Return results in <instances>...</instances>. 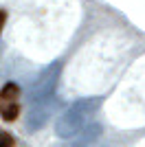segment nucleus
<instances>
[{
    "instance_id": "nucleus-3",
    "label": "nucleus",
    "mask_w": 145,
    "mask_h": 147,
    "mask_svg": "<svg viewBox=\"0 0 145 147\" xmlns=\"http://www.w3.org/2000/svg\"><path fill=\"white\" fill-rule=\"evenodd\" d=\"M5 20H7V13L0 9V31H2V26H5Z\"/></svg>"
},
{
    "instance_id": "nucleus-2",
    "label": "nucleus",
    "mask_w": 145,
    "mask_h": 147,
    "mask_svg": "<svg viewBox=\"0 0 145 147\" xmlns=\"http://www.w3.org/2000/svg\"><path fill=\"white\" fill-rule=\"evenodd\" d=\"M18 94H20V90L16 84H7L0 90V101H18Z\"/></svg>"
},
{
    "instance_id": "nucleus-1",
    "label": "nucleus",
    "mask_w": 145,
    "mask_h": 147,
    "mask_svg": "<svg viewBox=\"0 0 145 147\" xmlns=\"http://www.w3.org/2000/svg\"><path fill=\"white\" fill-rule=\"evenodd\" d=\"M18 101H0V114L7 119V121H13V119H18Z\"/></svg>"
}]
</instances>
